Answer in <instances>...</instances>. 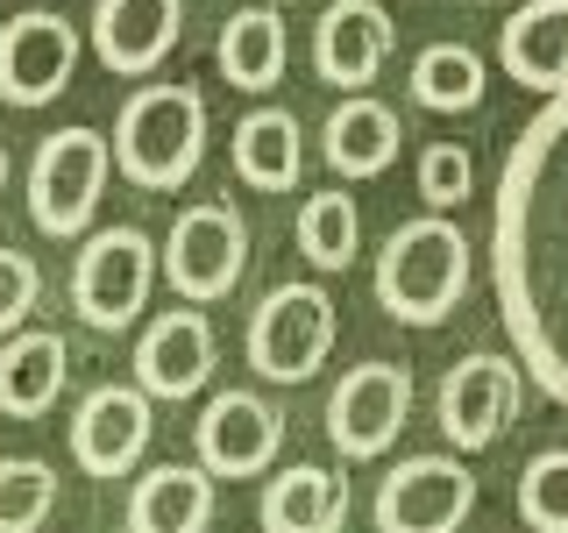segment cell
<instances>
[{"label": "cell", "mask_w": 568, "mask_h": 533, "mask_svg": "<svg viewBox=\"0 0 568 533\" xmlns=\"http://www.w3.org/2000/svg\"><path fill=\"white\" fill-rule=\"evenodd\" d=\"M405 150V129H398V107L369 100V93H348L342 107L327 114L320 129V157H327L334 178H384Z\"/></svg>", "instance_id": "cell-18"}, {"label": "cell", "mask_w": 568, "mask_h": 533, "mask_svg": "<svg viewBox=\"0 0 568 533\" xmlns=\"http://www.w3.org/2000/svg\"><path fill=\"white\" fill-rule=\"evenodd\" d=\"M71 349L50 328H22L0 342V420H43L64 399Z\"/></svg>", "instance_id": "cell-20"}, {"label": "cell", "mask_w": 568, "mask_h": 533, "mask_svg": "<svg viewBox=\"0 0 568 533\" xmlns=\"http://www.w3.org/2000/svg\"><path fill=\"white\" fill-rule=\"evenodd\" d=\"M490 292L519 370L568 413V93L526 121L497 171Z\"/></svg>", "instance_id": "cell-1"}, {"label": "cell", "mask_w": 568, "mask_h": 533, "mask_svg": "<svg viewBox=\"0 0 568 533\" xmlns=\"http://www.w3.org/2000/svg\"><path fill=\"white\" fill-rule=\"evenodd\" d=\"M519 520L526 533H568V449H540L519 470Z\"/></svg>", "instance_id": "cell-27"}, {"label": "cell", "mask_w": 568, "mask_h": 533, "mask_svg": "<svg viewBox=\"0 0 568 533\" xmlns=\"http://www.w3.org/2000/svg\"><path fill=\"white\" fill-rule=\"evenodd\" d=\"M484 8H497V0H484Z\"/></svg>", "instance_id": "cell-32"}, {"label": "cell", "mask_w": 568, "mask_h": 533, "mask_svg": "<svg viewBox=\"0 0 568 533\" xmlns=\"http://www.w3.org/2000/svg\"><path fill=\"white\" fill-rule=\"evenodd\" d=\"M476 512V470L462 455H405L377 484V533H462Z\"/></svg>", "instance_id": "cell-10"}, {"label": "cell", "mask_w": 568, "mask_h": 533, "mask_svg": "<svg viewBox=\"0 0 568 533\" xmlns=\"http://www.w3.org/2000/svg\"><path fill=\"white\" fill-rule=\"evenodd\" d=\"M227 157H235V178L248 192H298V178H306V129H298L292 107H248L235 121Z\"/></svg>", "instance_id": "cell-19"}, {"label": "cell", "mask_w": 568, "mask_h": 533, "mask_svg": "<svg viewBox=\"0 0 568 533\" xmlns=\"http://www.w3.org/2000/svg\"><path fill=\"white\" fill-rule=\"evenodd\" d=\"M519 405H526V370H519V355H490V349L462 355L448 378H440V391H434L440 434H448L462 455L505 441L511 420H519Z\"/></svg>", "instance_id": "cell-8"}, {"label": "cell", "mask_w": 568, "mask_h": 533, "mask_svg": "<svg viewBox=\"0 0 568 533\" xmlns=\"http://www.w3.org/2000/svg\"><path fill=\"white\" fill-rule=\"evenodd\" d=\"M213 526V476L192 462H156L129 491V533H206Z\"/></svg>", "instance_id": "cell-23"}, {"label": "cell", "mask_w": 568, "mask_h": 533, "mask_svg": "<svg viewBox=\"0 0 568 533\" xmlns=\"http://www.w3.org/2000/svg\"><path fill=\"white\" fill-rule=\"evenodd\" d=\"M413 420V370L405 363H355L342 384L327 391V441L348 462H377Z\"/></svg>", "instance_id": "cell-9"}, {"label": "cell", "mask_w": 568, "mask_h": 533, "mask_svg": "<svg viewBox=\"0 0 568 533\" xmlns=\"http://www.w3.org/2000/svg\"><path fill=\"white\" fill-rule=\"evenodd\" d=\"M271 8H292V0H271Z\"/></svg>", "instance_id": "cell-31"}, {"label": "cell", "mask_w": 568, "mask_h": 533, "mask_svg": "<svg viewBox=\"0 0 568 533\" xmlns=\"http://www.w3.org/2000/svg\"><path fill=\"white\" fill-rule=\"evenodd\" d=\"M185 0H93V58L114 79H150L178 50Z\"/></svg>", "instance_id": "cell-16"}, {"label": "cell", "mask_w": 568, "mask_h": 533, "mask_svg": "<svg viewBox=\"0 0 568 533\" xmlns=\"http://www.w3.org/2000/svg\"><path fill=\"white\" fill-rule=\"evenodd\" d=\"M156 271H164V263H156V249H150L142 228H100V235L79 249V263H71V313L93 334L135 328L142 306H150Z\"/></svg>", "instance_id": "cell-6"}, {"label": "cell", "mask_w": 568, "mask_h": 533, "mask_svg": "<svg viewBox=\"0 0 568 533\" xmlns=\"http://www.w3.org/2000/svg\"><path fill=\"white\" fill-rule=\"evenodd\" d=\"M0 192H8V150H0Z\"/></svg>", "instance_id": "cell-30"}, {"label": "cell", "mask_w": 568, "mask_h": 533, "mask_svg": "<svg viewBox=\"0 0 568 533\" xmlns=\"http://www.w3.org/2000/svg\"><path fill=\"white\" fill-rule=\"evenodd\" d=\"M106 178H114V150H106L100 129H58L36 142L29 157V221L43 228L50 242H71L93 228V213L106 200Z\"/></svg>", "instance_id": "cell-4"}, {"label": "cell", "mask_w": 568, "mask_h": 533, "mask_svg": "<svg viewBox=\"0 0 568 533\" xmlns=\"http://www.w3.org/2000/svg\"><path fill=\"white\" fill-rule=\"evenodd\" d=\"M50 512H58V470L43 455L0 462V533H43Z\"/></svg>", "instance_id": "cell-26"}, {"label": "cell", "mask_w": 568, "mask_h": 533, "mask_svg": "<svg viewBox=\"0 0 568 533\" xmlns=\"http://www.w3.org/2000/svg\"><path fill=\"white\" fill-rule=\"evenodd\" d=\"M490 93V64L469 43H426L413 58V100L434 114H469Z\"/></svg>", "instance_id": "cell-25"}, {"label": "cell", "mask_w": 568, "mask_h": 533, "mask_svg": "<svg viewBox=\"0 0 568 533\" xmlns=\"http://www.w3.org/2000/svg\"><path fill=\"white\" fill-rule=\"evenodd\" d=\"M150 399L135 384H93L71 413V462L85 476H129L150 449Z\"/></svg>", "instance_id": "cell-14"}, {"label": "cell", "mask_w": 568, "mask_h": 533, "mask_svg": "<svg viewBox=\"0 0 568 533\" xmlns=\"http://www.w3.org/2000/svg\"><path fill=\"white\" fill-rule=\"evenodd\" d=\"M213 64H221L227 86H242V93H271L284 79V64H292V36H284V14L271 0H256V8H235L221 22V43H213Z\"/></svg>", "instance_id": "cell-22"}, {"label": "cell", "mask_w": 568, "mask_h": 533, "mask_svg": "<svg viewBox=\"0 0 568 533\" xmlns=\"http://www.w3.org/2000/svg\"><path fill=\"white\" fill-rule=\"evenodd\" d=\"M114 171L142 192H178L206 164V93L192 79H150L114 114Z\"/></svg>", "instance_id": "cell-2"}, {"label": "cell", "mask_w": 568, "mask_h": 533, "mask_svg": "<svg viewBox=\"0 0 568 533\" xmlns=\"http://www.w3.org/2000/svg\"><path fill=\"white\" fill-rule=\"evenodd\" d=\"M221 370V342L200 306H171L135 334V391L142 399H200L206 378Z\"/></svg>", "instance_id": "cell-12"}, {"label": "cell", "mask_w": 568, "mask_h": 533, "mask_svg": "<svg viewBox=\"0 0 568 533\" xmlns=\"http://www.w3.org/2000/svg\"><path fill=\"white\" fill-rule=\"evenodd\" d=\"M292 242L313 271H348L355 249H363V207H355V192H342V185L306 192L298 221H292Z\"/></svg>", "instance_id": "cell-24"}, {"label": "cell", "mask_w": 568, "mask_h": 533, "mask_svg": "<svg viewBox=\"0 0 568 533\" xmlns=\"http://www.w3.org/2000/svg\"><path fill=\"white\" fill-rule=\"evenodd\" d=\"M248 370L271 384H306L334 355V299L320 284H271L248 313Z\"/></svg>", "instance_id": "cell-5"}, {"label": "cell", "mask_w": 568, "mask_h": 533, "mask_svg": "<svg viewBox=\"0 0 568 533\" xmlns=\"http://www.w3.org/2000/svg\"><path fill=\"white\" fill-rule=\"evenodd\" d=\"M419 200H426V213H448V207H462L476 192V157L462 150V142H426L419 150Z\"/></svg>", "instance_id": "cell-28"}, {"label": "cell", "mask_w": 568, "mask_h": 533, "mask_svg": "<svg viewBox=\"0 0 568 533\" xmlns=\"http://www.w3.org/2000/svg\"><path fill=\"white\" fill-rule=\"evenodd\" d=\"M497 64L540 100L568 93V0H519L497 29Z\"/></svg>", "instance_id": "cell-17"}, {"label": "cell", "mask_w": 568, "mask_h": 533, "mask_svg": "<svg viewBox=\"0 0 568 533\" xmlns=\"http://www.w3.org/2000/svg\"><path fill=\"white\" fill-rule=\"evenodd\" d=\"M476 278V249L448 213H419V221L390 228V242L377 249V306L398 328H440L462 292Z\"/></svg>", "instance_id": "cell-3"}, {"label": "cell", "mask_w": 568, "mask_h": 533, "mask_svg": "<svg viewBox=\"0 0 568 533\" xmlns=\"http://www.w3.org/2000/svg\"><path fill=\"white\" fill-rule=\"evenodd\" d=\"M390 50H398V22L384 14V0H334L313 29V79L363 93L390 64Z\"/></svg>", "instance_id": "cell-15"}, {"label": "cell", "mask_w": 568, "mask_h": 533, "mask_svg": "<svg viewBox=\"0 0 568 533\" xmlns=\"http://www.w3.org/2000/svg\"><path fill=\"white\" fill-rule=\"evenodd\" d=\"M248 271V221L235 200H200L164 235V278L185 306H221Z\"/></svg>", "instance_id": "cell-7"}, {"label": "cell", "mask_w": 568, "mask_h": 533, "mask_svg": "<svg viewBox=\"0 0 568 533\" xmlns=\"http://www.w3.org/2000/svg\"><path fill=\"white\" fill-rule=\"evenodd\" d=\"M206 476H263L284 449V413L263 391H213L200 426H192Z\"/></svg>", "instance_id": "cell-13"}, {"label": "cell", "mask_w": 568, "mask_h": 533, "mask_svg": "<svg viewBox=\"0 0 568 533\" xmlns=\"http://www.w3.org/2000/svg\"><path fill=\"white\" fill-rule=\"evenodd\" d=\"M85 58V36L50 8H29L14 22H0V100L8 107H50L71 86V71Z\"/></svg>", "instance_id": "cell-11"}, {"label": "cell", "mask_w": 568, "mask_h": 533, "mask_svg": "<svg viewBox=\"0 0 568 533\" xmlns=\"http://www.w3.org/2000/svg\"><path fill=\"white\" fill-rule=\"evenodd\" d=\"M36 299H43V271H36V257H29V249H0V342L29 328Z\"/></svg>", "instance_id": "cell-29"}, {"label": "cell", "mask_w": 568, "mask_h": 533, "mask_svg": "<svg viewBox=\"0 0 568 533\" xmlns=\"http://www.w3.org/2000/svg\"><path fill=\"white\" fill-rule=\"evenodd\" d=\"M348 526V476L327 462H292L263 484V533H342Z\"/></svg>", "instance_id": "cell-21"}]
</instances>
